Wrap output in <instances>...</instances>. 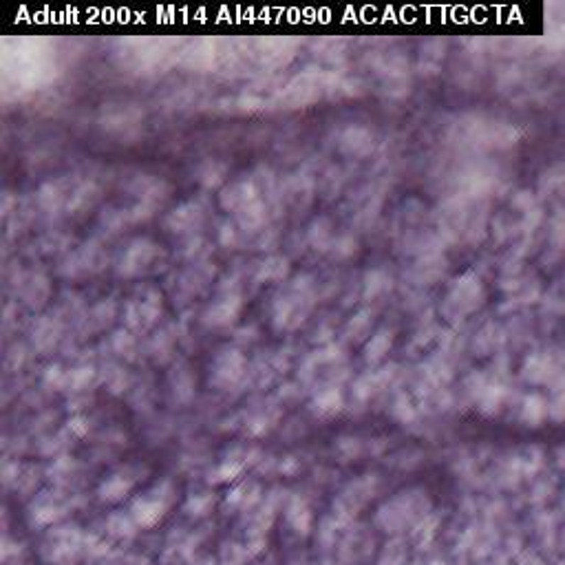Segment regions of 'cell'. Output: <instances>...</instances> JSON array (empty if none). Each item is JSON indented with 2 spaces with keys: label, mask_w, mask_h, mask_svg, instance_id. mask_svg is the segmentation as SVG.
<instances>
[{
  "label": "cell",
  "mask_w": 565,
  "mask_h": 565,
  "mask_svg": "<svg viewBox=\"0 0 565 565\" xmlns=\"http://www.w3.org/2000/svg\"><path fill=\"white\" fill-rule=\"evenodd\" d=\"M290 523L294 526L296 532H307V528H309V515H307V508H302V506H292V508H290Z\"/></svg>",
  "instance_id": "2"
},
{
  "label": "cell",
  "mask_w": 565,
  "mask_h": 565,
  "mask_svg": "<svg viewBox=\"0 0 565 565\" xmlns=\"http://www.w3.org/2000/svg\"><path fill=\"white\" fill-rule=\"evenodd\" d=\"M431 565H441V563H431Z\"/></svg>",
  "instance_id": "3"
},
{
  "label": "cell",
  "mask_w": 565,
  "mask_h": 565,
  "mask_svg": "<svg viewBox=\"0 0 565 565\" xmlns=\"http://www.w3.org/2000/svg\"><path fill=\"white\" fill-rule=\"evenodd\" d=\"M166 506H168V501L161 495L159 497H141L139 501H135V506H133V519L139 523V526L150 528L161 517H164Z\"/></svg>",
  "instance_id": "1"
}]
</instances>
